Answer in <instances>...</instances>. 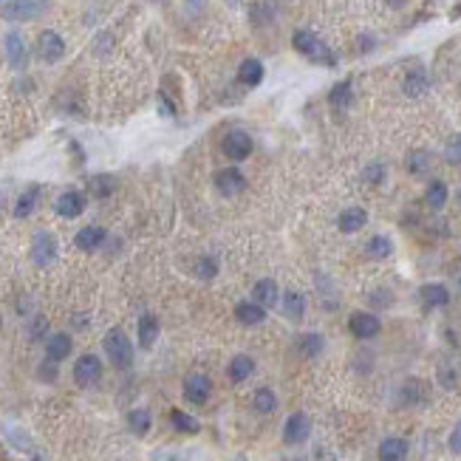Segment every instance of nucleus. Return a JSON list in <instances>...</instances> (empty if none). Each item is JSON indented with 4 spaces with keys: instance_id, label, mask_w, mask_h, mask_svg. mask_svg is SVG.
I'll use <instances>...</instances> for the list:
<instances>
[{
    "instance_id": "1",
    "label": "nucleus",
    "mask_w": 461,
    "mask_h": 461,
    "mask_svg": "<svg viewBox=\"0 0 461 461\" xmlns=\"http://www.w3.org/2000/svg\"><path fill=\"white\" fill-rule=\"evenodd\" d=\"M291 46H294V51H300L303 57H309L312 62L334 65V54H331V48H329L317 34H312V32H294Z\"/></svg>"
},
{
    "instance_id": "2",
    "label": "nucleus",
    "mask_w": 461,
    "mask_h": 461,
    "mask_svg": "<svg viewBox=\"0 0 461 461\" xmlns=\"http://www.w3.org/2000/svg\"><path fill=\"white\" fill-rule=\"evenodd\" d=\"M51 0H9L4 4V18L9 23H29L43 15H48Z\"/></svg>"
},
{
    "instance_id": "3",
    "label": "nucleus",
    "mask_w": 461,
    "mask_h": 461,
    "mask_svg": "<svg viewBox=\"0 0 461 461\" xmlns=\"http://www.w3.org/2000/svg\"><path fill=\"white\" fill-rule=\"evenodd\" d=\"M102 345H105V354L113 362V368L125 371V368L133 365V345H130V340H128V334L122 329H111L105 334V343Z\"/></svg>"
},
{
    "instance_id": "4",
    "label": "nucleus",
    "mask_w": 461,
    "mask_h": 461,
    "mask_svg": "<svg viewBox=\"0 0 461 461\" xmlns=\"http://www.w3.org/2000/svg\"><path fill=\"white\" fill-rule=\"evenodd\" d=\"M252 136L244 133V130H229L223 139H221V153L226 159H233V162H244L249 159V153H252Z\"/></svg>"
},
{
    "instance_id": "5",
    "label": "nucleus",
    "mask_w": 461,
    "mask_h": 461,
    "mask_svg": "<svg viewBox=\"0 0 461 461\" xmlns=\"http://www.w3.org/2000/svg\"><path fill=\"white\" fill-rule=\"evenodd\" d=\"M99 376H102V362H99V357L83 354L80 359H76V365H74V379H76V385L91 388V385H97V382H99Z\"/></svg>"
},
{
    "instance_id": "6",
    "label": "nucleus",
    "mask_w": 461,
    "mask_h": 461,
    "mask_svg": "<svg viewBox=\"0 0 461 461\" xmlns=\"http://www.w3.org/2000/svg\"><path fill=\"white\" fill-rule=\"evenodd\" d=\"M181 391H184V399H187V402L204 405V402L209 399V394H212V382H209V376H204V373H190V376H184Z\"/></svg>"
},
{
    "instance_id": "7",
    "label": "nucleus",
    "mask_w": 461,
    "mask_h": 461,
    "mask_svg": "<svg viewBox=\"0 0 461 461\" xmlns=\"http://www.w3.org/2000/svg\"><path fill=\"white\" fill-rule=\"evenodd\" d=\"M32 261L37 266H51L57 261V238L51 233H37L34 241H32Z\"/></svg>"
},
{
    "instance_id": "8",
    "label": "nucleus",
    "mask_w": 461,
    "mask_h": 461,
    "mask_svg": "<svg viewBox=\"0 0 461 461\" xmlns=\"http://www.w3.org/2000/svg\"><path fill=\"white\" fill-rule=\"evenodd\" d=\"M312 433V422L305 413H291L283 425V441L286 444H303Z\"/></svg>"
},
{
    "instance_id": "9",
    "label": "nucleus",
    "mask_w": 461,
    "mask_h": 461,
    "mask_svg": "<svg viewBox=\"0 0 461 461\" xmlns=\"http://www.w3.org/2000/svg\"><path fill=\"white\" fill-rule=\"evenodd\" d=\"M215 187H218V193H221V195L233 198V195L244 193L247 179L241 176V170H235V167H226V170H218V173H215Z\"/></svg>"
},
{
    "instance_id": "10",
    "label": "nucleus",
    "mask_w": 461,
    "mask_h": 461,
    "mask_svg": "<svg viewBox=\"0 0 461 461\" xmlns=\"http://www.w3.org/2000/svg\"><path fill=\"white\" fill-rule=\"evenodd\" d=\"M37 54H40L43 62H57V60H62V54H65L62 37H60L57 32H43V34L37 37Z\"/></svg>"
},
{
    "instance_id": "11",
    "label": "nucleus",
    "mask_w": 461,
    "mask_h": 461,
    "mask_svg": "<svg viewBox=\"0 0 461 461\" xmlns=\"http://www.w3.org/2000/svg\"><path fill=\"white\" fill-rule=\"evenodd\" d=\"M348 329H351V334H354L357 340H371V337L379 334L382 323H379V317H373V315H368V312H357V315H351Z\"/></svg>"
},
{
    "instance_id": "12",
    "label": "nucleus",
    "mask_w": 461,
    "mask_h": 461,
    "mask_svg": "<svg viewBox=\"0 0 461 461\" xmlns=\"http://www.w3.org/2000/svg\"><path fill=\"white\" fill-rule=\"evenodd\" d=\"M54 209H57L60 218H76V215H83V209H85V195L68 190V193H62V195L57 198Z\"/></svg>"
},
{
    "instance_id": "13",
    "label": "nucleus",
    "mask_w": 461,
    "mask_h": 461,
    "mask_svg": "<svg viewBox=\"0 0 461 461\" xmlns=\"http://www.w3.org/2000/svg\"><path fill=\"white\" fill-rule=\"evenodd\" d=\"M365 223H368V212H365L362 207H348V209H343L340 218H337L340 233H345V235L359 233V229H362Z\"/></svg>"
},
{
    "instance_id": "14",
    "label": "nucleus",
    "mask_w": 461,
    "mask_h": 461,
    "mask_svg": "<svg viewBox=\"0 0 461 461\" xmlns=\"http://www.w3.org/2000/svg\"><path fill=\"white\" fill-rule=\"evenodd\" d=\"M74 244H76V249H83V252H97L105 244V229L102 226H83L80 233H76Z\"/></svg>"
},
{
    "instance_id": "15",
    "label": "nucleus",
    "mask_w": 461,
    "mask_h": 461,
    "mask_svg": "<svg viewBox=\"0 0 461 461\" xmlns=\"http://www.w3.org/2000/svg\"><path fill=\"white\" fill-rule=\"evenodd\" d=\"M156 340H159V320H156V315H142L139 317V345L144 348V351H150L153 345H156Z\"/></svg>"
},
{
    "instance_id": "16",
    "label": "nucleus",
    "mask_w": 461,
    "mask_h": 461,
    "mask_svg": "<svg viewBox=\"0 0 461 461\" xmlns=\"http://www.w3.org/2000/svg\"><path fill=\"white\" fill-rule=\"evenodd\" d=\"M4 48H6V60H9L12 68H23V65H26V57H29V54H26V43H23V37H20L18 32L6 34Z\"/></svg>"
},
{
    "instance_id": "17",
    "label": "nucleus",
    "mask_w": 461,
    "mask_h": 461,
    "mask_svg": "<svg viewBox=\"0 0 461 461\" xmlns=\"http://www.w3.org/2000/svg\"><path fill=\"white\" fill-rule=\"evenodd\" d=\"M252 303L263 305V309H272V305L277 303V283H275L272 277L258 280L255 289H252Z\"/></svg>"
},
{
    "instance_id": "18",
    "label": "nucleus",
    "mask_w": 461,
    "mask_h": 461,
    "mask_svg": "<svg viewBox=\"0 0 461 461\" xmlns=\"http://www.w3.org/2000/svg\"><path fill=\"white\" fill-rule=\"evenodd\" d=\"M74 343L68 334H51L48 343H46V354H48V362H62L68 354H71Z\"/></svg>"
},
{
    "instance_id": "19",
    "label": "nucleus",
    "mask_w": 461,
    "mask_h": 461,
    "mask_svg": "<svg viewBox=\"0 0 461 461\" xmlns=\"http://www.w3.org/2000/svg\"><path fill=\"white\" fill-rule=\"evenodd\" d=\"M419 294H422V303L430 305V309H441V305L450 303V291L441 283H427V286H422Z\"/></svg>"
},
{
    "instance_id": "20",
    "label": "nucleus",
    "mask_w": 461,
    "mask_h": 461,
    "mask_svg": "<svg viewBox=\"0 0 461 461\" xmlns=\"http://www.w3.org/2000/svg\"><path fill=\"white\" fill-rule=\"evenodd\" d=\"M405 458H408L405 439H385L379 444V461H405Z\"/></svg>"
},
{
    "instance_id": "21",
    "label": "nucleus",
    "mask_w": 461,
    "mask_h": 461,
    "mask_svg": "<svg viewBox=\"0 0 461 461\" xmlns=\"http://www.w3.org/2000/svg\"><path fill=\"white\" fill-rule=\"evenodd\" d=\"M235 317L244 326H258V323L266 320V309H263V305H258V303H238L235 305Z\"/></svg>"
},
{
    "instance_id": "22",
    "label": "nucleus",
    "mask_w": 461,
    "mask_h": 461,
    "mask_svg": "<svg viewBox=\"0 0 461 461\" xmlns=\"http://www.w3.org/2000/svg\"><path fill=\"white\" fill-rule=\"evenodd\" d=\"M238 80H241L244 85L255 88V85L263 80V62H261V60H255V57L244 60V62H241V68H238Z\"/></svg>"
},
{
    "instance_id": "23",
    "label": "nucleus",
    "mask_w": 461,
    "mask_h": 461,
    "mask_svg": "<svg viewBox=\"0 0 461 461\" xmlns=\"http://www.w3.org/2000/svg\"><path fill=\"white\" fill-rule=\"evenodd\" d=\"M283 315L291 323H300L303 320V315H305V297L300 291H286L283 294Z\"/></svg>"
},
{
    "instance_id": "24",
    "label": "nucleus",
    "mask_w": 461,
    "mask_h": 461,
    "mask_svg": "<svg viewBox=\"0 0 461 461\" xmlns=\"http://www.w3.org/2000/svg\"><path fill=\"white\" fill-rule=\"evenodd\" d=\"M252 371H255V359L247 357V354H238L233 362H229V379H233V382H244V379H249Z\"/></svg>"
},
{
    "instance_id": "25",
    "label": "nucleus",
    "mask_w": 461,
    "mask_h": 461,
    "mask_svg": "<svg viewBox=\"0 0 461 461\" xmlns=\"http://www.w3.org/2000/svg\"><path fill=\"white\" fill-rule=\"evenodd\" d=\"M150 425H153V416H150L147 408H136V411L128 413V427H130L136 436H144V433L150 430Z\"/></svg>"
},
{
    "instance_id": "26",
    "label": "nucleus",
    "mask_w": 461,
    "mask_h": 461,
    "mask_svg": "<svg viewBox=\"0 0 461 461\" xmlns=\"http://www.w3.org/2000/svg\"><path fill=\"white\" fill-rule=\"evenodd\" d=\"M351 99H354V91H351V83H348V80L337 83V85L331 88V94H329V102H331L334 108H340V111H345V108L351 105Z\"/></svg>"
},
{
    "instance_id": "27",
    "label": "nucleus",
    "mask_w": 461,
    "mask_h": 461,
    "mask_svg": "<svg viewBox=\"0 0 461 461\" xmlns=\"http://www.w3.org/2000/svg\"><path fill=\"white\" fill-rule=\"evenodd\" d=\"M252 405H255L258 413H275V408H277V397H275L272 388H258L255 397H252Z\"/></svg>"
},
{
    "instance_id": "28",
    "label": "nucleus",
    "mask_w": 461,
    "mask_h": 461,
    "mask_svg": "<svg viewBox=\"0 0 461 461\" xmlns=\"http://www.w3.org/2000/svg\"><path fill=\"white\" fill-rule=\"evenodd\" d=\"M170 425H173L179 433H198V430H201V425H198L190 413H184V411H179V408L170 411Z\"/></svg>"
},
{
    "instance_id": "29",
    "label": "nucleus",
    "mask_w": 461,
    "mask_h": 461,
    "mask_svg": "<svg viewBox=\"0 0 461 461\" xmlns=\"http://www.w3.org/2000/svg\"><path fill=\"white\" fill-rule=\"evenodd\" d=\"M4 436L9 439V444H12V447H18V450H23V453H32V436H29L23 427L6 425V427H4Z\"/></svg>"
},
{
    "instance_id": "30",
    "label": "nucleus",
    "mask_w": 461,
    "mask_h": 461,
    "mask_svg": "<svg viewBox=\"0 0 461 461\" xmlns=\"http://www.w3.org/2000/svg\"><path fill=\"white\" fill-rule=\"evenodd\" d=\"M427 91V76H425V71H411L408 76H405V94L408 97H422Z\"/></svg>"
},
{
    "instance_id": "31",
    "label": "nucleus",
    "mask_w": 461,
    "mask_h": 461,
    "mask_svg": "<svg viewBox=\"0 0 461 461\" xmlns=\"http://www.w3.org/2000/svg\"><path fill=\"white\" fill-rule=\"evenodd\" d=\"M408 170L413 176H425L430 170V153L427 150H413L411 156H408Z\"/></svg>"
},
{
    "instance_id": "32",
    "label": "nucleus",
    "mask_w": 461,
    "mask_h": 461,
    "mask_svg": "<svg viewBox=\"0 0 461 461\" xmlns=\"http://www.w3.org/2000/svg\"><path fill=\"white\" fill-rule=\"evenodd\" d=\"M297 348H300L303 357H317L323 351V337L320 334H303L300 343H297Z\"/></svg>"
},
{
    "instance_id": "33",
    "label": "nucleus",
    "mask_w": 461,
    "mask_h": 461,
    "mask_svg": "<svg viewBox=\"0 0 461 461\" xmlns=\"http://www.w3.org/2000/svg\"><path fill=\"white\" fill-rule=\"evenodd\" d=\"M447 204V184L444 181H433L427 187V207L430 209H441Z\"/></svg>"
},
{
    "instance_id": "34",
    "label": "nucleus",
    "mask_w": 461,
    "mask_h": 461,
    "mask_svg": "<svg viewBox=\"0 0 461 461\" xmlns=\"http://www.w3.org/2000/svg\"><path fill=\"white\" fill-rule=\"evenodd\" d=\"M394 252V244L385 238V235H373L371 241H368V255L371 258H388Z\"/></svg>"
},
{
    "instance_id": "35",
    "label": "nucleus",
    "mask_w": 461,
    "mask_h": 461,
    "mask_svg": "<svg viewBox=\"0 0 461 461\" xmlns=\"http://www.w3.org/2000/svg\"><path fill=\"white\" fill-rule=\"evenodd\" d=\"M34 207H37V190L23 193V195L18 198V204H15V218H29V215L34 212Z\"/></svg>"
},
{
    "instance_id": "36",
    "label": "nucleus",
    "mask_w": 461,
    "mask_h": 461,
    "mask_svg": "<svg viewBox=\"0 0 461 461\" xmlns=\"http://www.w3.org/2000/svg\"><path fill=\"white\" fill-rule=\"evenodd\" d=\"M91 190H94L99 198H105V195H111V193L116 190V181H113L111 176H97V179H91Z\"/></svg>"
},
{
    "instance_id": "37",
    "label": "nucleus",
    "mask_w": 461,
    "mask_h": 461,
    "mask_svg": "<svg viewBox=\"0 0 461 461\" xmlns=\"http://www.w3.org/2000/svg\"><path fill=\"white\" fill-rule=\"evenodd\" d=\"M195 275H198L201 280H212V277L218 275V263H215L212 258H201V261L195 263Z\"/></svg>"
},
{
    "instance_id": "38",
    "label": "nucleus",
    "mask_w": 461,
    "mask_h": 461,
    "mask_svg": "<svg viewBox=\"0 0 461 461\" xmlns=\"http://www.w3.org/2000/svg\"><path fill=\"white\" fill-rule=\"evenodd\" d=\"M444 159H447L450 165H461V136H453V139L447 142V147H444Z\"/></svg>"
},
{
    "instance_id": "39",
    "label": "nucleus",
    "mask_w": 461,
    "mask_h": 461,
    "mask_svg": "<svg viewBox=\"0 0 461 461\" xmlns=\"http://www.w3.org/2000/svg\"><path fill=\"white\" fill-rule=\"evenodd\" d=\"M450 450L461 455V422H458V425L453 427V433H450Z\"/></svg>"
},
{
    "instance_id": "40",
    "label": "nucleus",
    "mask_w": 461,
    "mask_h": 461,
    "mask_svg": "<svg viewBox=\"0 0 461 461\" xmlns=\"http://www.w3.org/2000/svg\"><path fill=\"white\" fill-rule=\"evenodd\" d=\"M382 176H385V167H382V165H371V167H368V181H371V184H379Z\"/></svg>"
},
{
    "instance_id": "41",
    "label": "nucleus",
    "mask_w": 461,
    "mask_h": 461,
    "mask_svg": "<svg viewBox=\"0 0 461 461\" xmlns=\"http://www.w3.org/2000/svg\"><path fill=\"white\" fill-rule=\"evenodd\" d=\"M153 461H181L176 453H170V450H156L153 453Z\"/></svg>"
},
{
    "instance_id": "42",
    "label": "nucleus",
    "mask_w": 461,
    "mask_h": 461,
    "mask_svg": "<svg viewBox=\"0 0 461 461\" xmlns=\"http://www.w3.org/2000/svg\"><path fill=\"white\" fill-rule=\"evenodd\" d=\"M385 4H388L391 9H402V6L408 4V0H385Z\"/></svg>"
},
{
    "instance_id": "43",
    "label": "nucleus",
    "mask_w": 461,
    "mask_h": 461,
    "mask_svg": "<svg viewBox=\"0 0 461 461\" xmlns=\"http://www.w3.org/2000/svg\"><path fill=\"white\" fill-rule=\"evenodd\" d=\"M453 15H455V18H461V6H458V9H455V12H453Z\"/></svg>"
},
{
    "instance_id": "44",
    "label": "nucleus",
    "mask_w": 461,
    "mask_h": 461,
    "mask_svg": "<svg viewBox=\"0 0 461 461\" xmlns=\"http://www.w3.org/2000/svg\"><path fill=\"white\" fill-rule=\"evenodd\" d=\"M233 461H247V458H244V455H235V458H233Z\"/></svg>"
},
{
    "instance_id": "45",
    "label": "nucleus",
    "mask_w": 461,
    "mask_h": 461,
    "mask_svg": "<svg viewBox=\"0 0 461 461\" xmlns=\"http://www.w3.org/2000/svg\"><path fill=\"white\" fill-rule=\"evenodd\" d=\"M32 461H43V458H40V455H34V458H32Z\"/></svg>"
}]
</instances>
